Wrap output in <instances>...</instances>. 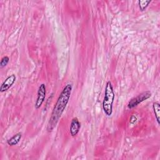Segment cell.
I'll use <instances>...</instances> for the list:
<instances>
[{
    "instance_id": "6da1fadb",
    "label": "cell",
    "mask_w": 160,
    "mask_h": 160,
    "mask_svg": "<svg viewBox=\"0 0 160 160\" xmlns=\"http://www.w3.org/2000/svg\"><path fill=\"white\" fill-rule=\"evenodd\" d=\"M72 88V84L68 83L64 87L62 91L61 92L58 99L53 108L51 117L48 124L47 130L48 132H51L54 129L59 119L61 118V115L65 110L70 99Z\"/></svg>"
},
{
    "instance_id": "7a4b0ae2",
    "label": "cell",
    "mask_w": 160,
    "mask_h": 160,
    "mask_svg": "<svg viewBox=\"0 0 160 160\" xmlns=\"http://www.w3.org/2000/svg\"><path fill=\"white\" fill-rule=\"evenodd\" d=\"M114 98L115 94L113 90L112 84L110 81H108L106 82L104 91V96L102 104L104 112L108 117H110L112 113V104L114 102Z\"/></svg>"
},
{
    "instance_id": "3957f363",
    "label": "cell",
    "mask_w": 160,
    "mask_h": 160,
    "mask_svg": "<svg viewBox=\"0 0 160 160\" xmlns=\"http://www.w3.org/2000/svg\"><path fill=\"white\" fill-rule=\"evenodd\" d=\"M151 92L149 91H146L138 94L136 97L132 98L128 104V108L129 109H132L137 106L142 101L149 99L151 96Z\"/></svg>"
},
{
    "instance_id": "277c9868",
    "label": "cell",
    "mask_w": 160,
    "mask_h": 160,
    "mask_svg": "<svg viewBox=\"0 0 160 160\" xmlns=\"http://www.w3.org/2000/svg\"><path fill=\"white\" fill-rule=\"evenodd\" d=\"M46 94V85L44 83H42L39 86L38 93H37V98L34 104V107L36 109H39L42 106L43 102L45 100Z\"/></svg>"
},
{
    "instance_id": "5b68a950",
    "label": "cell",
    "mask_w": 160,
    "mask_h": 160,
    "mask_svg": "<svg viewBox=\"0 0 160 160\" xmlns=\"http://www.w3.org/2000/svg\"><path fill=\"white\" fill-rule=\"evenodd\" d=\"M16 79V76L15 74H12L8 76L4 82L2 83L0 87V92H3L8 91L15 82Z\"/></svg>"
},
{
    "instance_id": "8992f818",
    "label": "cell",
    "mask_w": 160,
    "mask_h": 160,
    "mask_svg": "<svg viewBox=\"0 0 160 160\" xmlns=\"http://www.w3.org/2000/svg\"><path fill=\"white\" fill-rule=\"evenodd\" d=\"M80 128H81V123L79 119L76 117L73 118L71 120L70 127H69V132L71 136H76L79 132Z\"/></svg>"
},
{
    "instance_id": "52a82bcc",
    "label": "cell",
    "mask_w": 160,
    "mask_h": 160,
    "mask_svg": "<svg viewBox=\"0 0 160 160\" xmlns=\"http://www.w3.org/2000/svg\"><path fill=\"white\" fill-rule=\"evenodd\" d=\"M21 137H22L21 133L18 132V133L16 134L15 135H14L13 136H12L11 138H9L7 141V143L8 145H9L11 146L17 145L19 142V141L21 139Z\"/></svg>"
},
{
    "instance_id": "ba28073f",
    "label": "cell",
    "mask_w": 160,
    "mask_h": 160,
    "mask_svg": "<svg viewBox=\"0 0 160 160\" xmlns=\"http://www.w3.org/2000/svg\"><path fill=\"white\" fill-rule=\"evenodd\" d=\"M152 109L154 113L155 114L156 119L158 122V124H159V119H160V104L158 102H154L152 104Z\"/></svg>"
},
{
    "instance_id": "9c48e42d",
    "label": "cell",
    "mask_w": 160,
    "mask_h": 160,
    "mask_svg": "<svg viewBox=\"0 0 160 160\" xmlns=\"http://www.w3.org/2000/svg\"><path fill=\"white\" fill-rule=\"evenodd\" d=\"M151 2V0L149 1H138V4H139V9L141 11H144L146 8L149 6V4Z\"/></svg>"
},
{
    "instance_id": "30bf717a",
    "label": "cell",
    "mask_w": 160,
    "mask_h": 160,
    "mask_svg": "<svg viewBox=\"0 0 160 160\" xmlns=\"http://www.w3.org/2000/svg\"><path fill=\"white\" fill-rule=\"evenodd\" d=\"M9 61V58L8 56H5L3 58H2L1 60V62H0V66H1V68H2L5 67L8 64Z\"/></svg>"
}]
</instances>
